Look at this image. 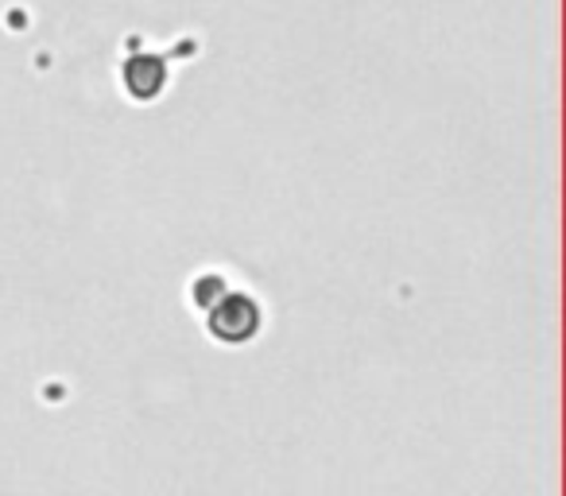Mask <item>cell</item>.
<instances>
[{"label":"cell","instance_id":"6da1fadb","mask_svg":"<svg viewBox=\"0 0 566 496\" xmlns=\"http://www.w3.org/2000/svg\"><path fill=\"white\" fill-rule=\"evenodd\" d=\"M206 310H210V334L226 346H241L260 330V303L249 295L221 292V299H213Z\"/></svg>","mask_w":566,"mask_h":496},{"label":"cell","instance_id":"7a4b0ae2","mask_svg":"<svg viewBox=\"0 0 566 496\" xmlns=\"http://www.w3.org/2000/svg\"><path fill=\"white\" fill-rule=\"evenodd\" d=\"M120 82H125L128 97L151 102V97L167 86V63L156 55H133V59H125V66H120Z\"/></svg>","mask_w":566,"mask_h":496}]
</instances>
